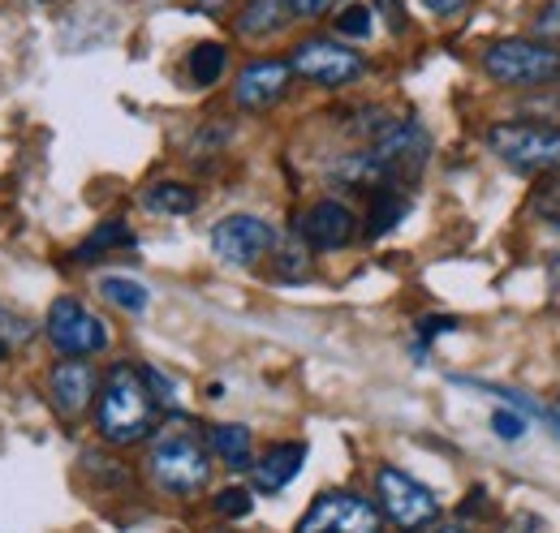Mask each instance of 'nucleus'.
<instances>
[{
    "mask_svg": "<svg viewBox=\"0 0 560 533\" xmlns=\"http://www.w3.org/2000/svg\"><path fill=\"white\" fill-rule=\"evenodd\" d=\"M147 477L155 490L173 495V499H195L203 495L211 482V448L208 439H199V430L186 417H173L164 430L151 435V452H147Z\"/></svg>",
    "mask_w": 560,
    "mask_h": 533,
    "instance_id": "obj_1",
    "label": "nucleus"
},
{
    "mask_svg": "<svg viewBox=\"0 0 560 533\" xmlns=\"http://www.w3.org/2000/svg\"><path fill=\"white\" fill-rule=\"evenodd\" d=\"M155 422H160V400L151 396L142 366H126V362L113 366L95 396L100 435L117 448H130V443H142L147 435H155Z\"/></svg>",
    "mask_w": 560,
    "mask_h": 533,
    "instance_id": "obj_2",
    "label": "nucleus"
},
{
    "mask_svg": "<svg viewBox=\"0 0 560 533\" xmlns=\"http://www.w3.org/2000/svg\"><path fill=\"white\" fill-rule=\"evenodd\" d=\"M483 73L509 91L552 86L560 82V48L548 39H495L483 52Z\"/></svg>",
    "mask_w": 560,
    "mask_h": 533,
    "instance_id": "obj_3",
    "label": "nucleus"
},
{
    "mask_svg": "<svg viewBox=\"0 0 560 533\" xmlns=\"http://www.w3.org/2000/svg\"><path fill=\"white\" fill-rule=\"evenodd\" d=\"M488 146L500 164L513 173L539 177V173H560V126L544 121H500L488 130Z\"/></svg>",
    "mask_w": 560,
    "mask_h": 533,
    "instance_id": "obj_4",
    "label": "nucleus"
},
{
    "mask_svg": "<svg viewBox=\"0 0 560 533\" xmlns=\"http://www.w3.org/2000/svg\"><path fill=\"white\" fill-rule=\"evenodd\" d=\"M375 499H380V512L401 533L427 530L431 521H440V499L422 486L419 477H410L397 465L375 469Z\"/></svg>",
    "mask_w": 560,
    "mask_h": 533,
    "instance_id": "obj_5",
    "label": "nucleus"
},
{
    "mask_svg": "<svg viewBox=\"0 0 560 533\" xmlns=\"http://www.w3.org/2000/svg\"><path fill=\"white\" fill-rule=\"evenodd\" d=\"M371 146H366V155L380 164V173L388 177V186L397 190L401 181H419L422 164H427V155H431V138L422 130L419 121H388L384 130H375L366 138Z\"/></svg>",
    "mask_w": 560,
    "mask_h": 533,
    "instance_id": "obj_6",
    "label": "nucleus"
},
{
    "mask_svg": "<svg viewBox=\"0 0 560 533\" xmlns=\"http://www.w3.org/2000/svg\"><path fill=\"white\" fill-rule=\"evenodd\" d=\"M384 512L350 490H324L298 521V533H380Z\"/></svg>",
    "mask_w": 560,
    "mask_h": 533,
    "instance_id": "obj_7",
    "label": "nucleus"
},
{
    "mask_svg": "<svg viewBox=\"0 0 560 533\" xmlns=\"http://www.w3.org/2000/svg\"><path fill=\"white\" fill-rule=\"evenodd\" d=\"M289 66L298 78H306L311 86H324V91H337V86H350L366 73V57H358L353 48L337 44V39H306L293 48Z\"/></svg>",
    "mask_w": 560,
    "mask_h": 533,
    "instance_id": "obj_8",
    "label": "nucleus"
},
{
    "mask_svg": "<svg viewBox=\"0 0 560 533\" xmlns=\"http://www.w3.org/2000/svg\"><path fill=\"white\" fill-rule=\"evenodd\" d=\"M48 340L61 357H95L108 348V328L78 301V297H57L48 306Z\"/></svg>",
    "mask_w": 560,
    "mask_h": 533,
    "instance_id": "obj_9",
    "label": "nucleus"
},
{
    "mask_svg": "<svg viewBox=\"0 0 560 533\" xmlns=\"http://www.w3.org/2000/svg\"><path fill=\"white\" fill-rule=\"evenodd\" d=\"M277 246V228L259 215H229L211 228V254L229 266L264 263Z\"/></svg>",
    "mask_w": 560,
    "mask_h": 533,
    "instance_id": "obj_10",
    "label": "nucleus"
},
{
    "mask_svg": "<svg viewBox=\"0 0 560 533\" xmlns=\"http://www.w3.org/2000/svg\"><path fill=\"white\" fill-rule=\"evenodd\" d=\"M293 66L289 61H250L233 82V104L242 112H268L289 95Z\"/></svg>",
    "mask_w": 560,
    "mask_h": 533,
    "instance_id": "obj_11",
    "label": "nucleus"
},
{
    "mask_svg": "<svg viewBox=\"0 0 560 533\" xmlns=\"http://www.w3.org/2000/svg\"><path fill=\"white\" fill-rule=\"evenodd\" d=\"M48 400L57 404V413L66 417V422H78L95 396H100V379H95V370L82 362V357H61L52 370H48Z\"/></svg>",
    "mask_w": 560,
    "mask_h": 533,
    "instance_id": "obj_12",
    "label": "nucleus"
},
{
    "mask_svg": "<svg viewBox=\"0 0 560 533\" xmlns=\"http://www.w3.org/2000/svg\"><path fill=\"white\" fill-rule=\"evenodd\" d=\"M358 233V220L341 199H319L315 206H306V215L298 220V237L311 250H346Z\"/></svg>",
    "mask_w": 560,
    "mask_h": 533,
    "instance_id": "obj_13",
    "label": "nucleus"
},
{
    "mask_svg": "<svg viewBox=\"0 0 560 533\" xmlns=\"http://www.w3.org/2000/svg\"><path fill=\"white\" fill-rule=\"evenodd\" d=\"M306 465V443H272L264 457H255V490H264V495H280L298 473Z\"/></svg>",
    "mask_w": 560,
    "mask_h": 533,
    "instance_id": "obj_14",
    "label": "nucleus"
},
{
    "mask_svg": "<svg viewBox=\"0 0 560 533\" xmlns=\"http://www.w3.org/2000/svg\"><path fill=\"white\" fill-rule=\"evenodd\" d=\"M208 448H211V457H215L224 469H233V473H242V469L255 465V435H250V426H242V422L211 426Z\"/></svg>",
    "mask_w": 560,
    "mask_h": 533,
    "instance_id": "obj_15",
    "label": "nucleus"
},
{
    "mask_svg": "<svg viewBox=\"0 0 560 533\" xmlns=\"http://www.w3.org/2000/svg\"><path fill=\"white\" fill-rule=\"evenodd\" d=\"M289 22H293L289 0H246L237 22H233V31L242 39H268V35H280Z\"/></svg>",
    "mask_w": 560,
    "mask_h": 533,
    "instance_id": "obj_16",
    "label": "nucleus"
},
{
    "mask_svg": "<svg viewBox=\"0 0 560 533\" xmlns=\"http://www.w3.org/2000/svg\"><path fill=\"white\" fill-rule=\"evenodd\" d=\"M268 271L277 284H302L311 275V246L302 237L293 241H277L272 254H268Z\"/></svg>",
    "mask_w": 560,
    "mask_h": 533,
    "instance_id": "obj_17",
    "label": "nucleus"
},
{
    "mask_svg": "<svg viewBox=\"0 0 560 533\" xmlns=\"http://www.w3.org/2000/svg\"><path fill=\"white\" fill-rule=\"evenodd\" d=\"M199 206V194L182 181H155L142 190V211L151 215H190Z\"/></svg>",
    "mask_w": 560,
    "mask_h": 533,
    "instance_id": "obj_18",
    "label": "nucleus"
},
{
    "mask_svg": "<svg viewBox=\"0 0 560 533\" xmlns=\"http://www.w3.org/2000/svg\"><path fill=\"white\" fill-rule=\"evenodd\" d=\"M406 211H410V199H406L401 190H380V194H371V206H366V237L375 241V237L393 233V228L406 220Z\"/></svg>",
    "mask_w": 560,
    "mask_h": 533,
    "instance_id": "obj_19",
    "label": "nucleus"
},
{
    "mask_svg": "<svg viewBox=\"0 0 560 533\" xmlns=\"http://www.w3.org/2000/svg\"><path fill=\"white\" fill-rule=\"evenodd\" d=\"M130 246H135L130 224H121V220H104V224L78 246V263H95V259H104V254H113V250H130Z\"/></svg>",
    "mask_w": 560,
    "mask_h": 533,
    "instance_id": "obj_20",
    "label": "nucleus"
},
{
    "mask_svg": "<svg viewBox=\"0 0 560 533\" xmlns=\"http://www.w3.org/2000/svg\"><path fill=\"white\" fill-rule=\"evenodd\" d=\"M100 293H104V301H113L117 310H126V315H142L147 310V288H142L139 280H130V275H108V280H100Z\"/></svg>",
    "mask_w": 560,
    "mask_h": 533,
    "instance_id": "obj_21",
    "label": "nucleus"
},
{
    "mask_svg": "<svg viewBox=\"0 0 560 533\" xmlns=\"http://www.w3.org/2000/svg\"><path fill=\"white\" fill-rule=\"evenodd\" d=\"M190 78L199 82V86H211V82H220V73L229 69V52H224V44H195L190 48Z\"/></svg>",
    "mask_w": 560,
    "mask_h": 533,
    "instance_id": "obj_22",
    "label": "nucleus"
},
{
    "mask_svg": "<svg viewBox=\"0 0 560 533\" xmlns=\"http://www.w3.org/2000/svg\"><path fill=\"white\" fill-rule=\"evenodd\" d=\"M371 26H375V9L371 4H346L337 13V35H346V39H366Z\"/></svg>",
    "mask_w": 560,
    "mask_h": 533,
    "instance_id": "obj_23",
    "label": "nucleus"
},
{
    "mask_svg": "<svg viewBox=\"0 0 560 533\" xmlns=\"http://www.w3.org/2000/svg\"><path fill=\"white\" fill-rule=\"evenodd\" d=\"M250 508H255V495H250L246 486H224V490L215 495V512L229 517V521H242Z\"/></svg>",
    "mask_w": 560,
    "mask_h": 533,
    "instance_id": "obj_24",
    "label": "nucleus"
},
{
    "mask_svg": "<svg viewBox=\"0 0 560 533\" xmlns=\"http://www.w3.org/2000/svg\"><path fill=\"white\" fill-rule=\"evenodd\" d=\"M31 335H35V328H31L26 319H18V315H4V310H0V353L22 348Z\"/></svg>",
    "mask_w": 560,
    "mask_h": 533,
    "instance_id": "obj_25",
    "label": "nucleus"
},
{
    "mask_svg": "<svg viewBox=\"0 0 560 533\" xmlns=\"http://www.w3.org/2000/svg\"><path fill=\"white\" fill-rule=\"evenodd\" d=\"M491 430L513 443V439L526 435V413H522V408H495V413H491Z\"/></svg>",
    "mask_w": 560,
    "mask_h": 533,
    "instance_id": "obj_26",
    "label": "nucleus"
},
{
    "mask_svg": "<svg viewBox=\"0 0 560 533\" xmlns=\"http://www.w3.org/2000/svg\"><path fill=\"white\" fill-rule=\"evenodd\" d=\"M341 0H289V9H293V17H302V22H315V17H324V13H332Z\"/></svg>",
    "mask_w": 560,
    "mask_h": 533,
    "instance_id": "obj_27",
    "label": "nucleus"
},
{
    "mask_svg": "<svg viewBox=\"0 0 560 533\" xmlns=\"http://www.w3.org/2000/svg\"><path fill=\"white\" fill-rule=\"evenodd\" d=\"M535 26H539V35H544V39H560V0H548V4L539 9Z\"/></svg>",
    "mask_w": 560,
    "mask_h": 533,
    "instance_id": "obj_28",
    "label": "nucleus"
},
{
    "mask_svg": "<svg viewBox=\"0 0 560 533\" xmlns=\"http://www.w3.org/2000/svg\"><path fill=\"white\" fill-rule=\"evenodd\" d=\"M375 9L388 17V31H406V13H401V0H375Z\"/></svg>",
    "mask_w": 560,
    "mask_h": 533,
    "instance_id": "obj_29",
    "label": "nucleus"
},
{
    "mask_svg": "<svg viewBox=\"0 0 560 533\" xmlns=\"http://www.w3.org/2000/svg\"><path fill=\"white\" fill-rule=\"evenodd\" d=\"M419 4H427L435 17H457V13H462L470 0H419Z\"/></svg>",
    "mask_w": 560,
    "mask_h": 533,
    "instance_id": "obj_30",
    "label": "nucleus"
},
{
    "mask_svg": "<svg viewBox=\"0 0 560 533\" xmlns=\"http://www.w3.org/2000/svg\"><path fill=\"white\" fill-rule=\"evenodd\" d=\"M500 533H544V521H539V517H530V512H522V517H513Z\"/></svg>",
    "mask_w": 560,
    "mask_h": 533,
    "instance_id": "obj_31",
    "label": "nucleus"
},
{
    "mask_svg": "<svg viewBox=\"0 0 560 533\" xmlns=\"http://www.w3.org/2000/svg\"><path fill=\"white\" fill-rule=\"evenodd\" d=\"M453 328H457V319H422L419 323L422 340H431L435 332H453Z\"/></svg>",
    "mask_w": 560,
    "mask_h": 533,
    "instance_id": "obj_32",
    "label": "nucleus"
},
{
    "mask_svg": "<svg viewBox=\"0 0 560 533\" xmlns=\"http://www.w3.org/2000/svg\"><path fill=\"white\" fill-rule=\"evenodd\" d=\"M195 4H199L203 13H220V9H224V0H195Z\"/></svg>",
    "mask_w": 560,
    "mask_h": 533,
    "instance_id": "obj_33",
    "label": "nucleus"
},
{
    "mask_svg": "<svg viewBox=\"0 0 560 533\" xmlns=\"http://www.w3.org/2000/svg\"><path fill=\"white\" fill-rule=\"evenodd\" d=\"M548 426H552V430H560V400L548 408Z\"/></svg>",
    "mask_w": 560,
    "mask_h": 533,
    "instance_id": "obj_34",
    "label": "nucleus"
},
{
    "mask_svg": "<svg viewBox=\"0 0 560 533\" xmlns=\"http://www.w3.org/2000/svg\"><path fill=\"white\" fill-rule=\"evenodd\" d=\"M431 533H466L462 525H440V530H431Z\"/></svg>",
    "mask_w": 560,
    "mask_h": 533,
    "instance_id": "obj_35",
    "label": "nucleus"
},
{
    "mask_svg": "<svg viewBox=\"0 0 560 533\" xmlns=\"http://www.w3.org/2000/svg\"><path fill=\"white\" fill-rule=\"evenodd\" d=\"M35 4H48V0H35Z\"/></svg>",
    "mask_w": 560,
    "mask_h": 533,
    "instance_id": "obj_36",
    "label": "nucleus"
}]
</instances>
